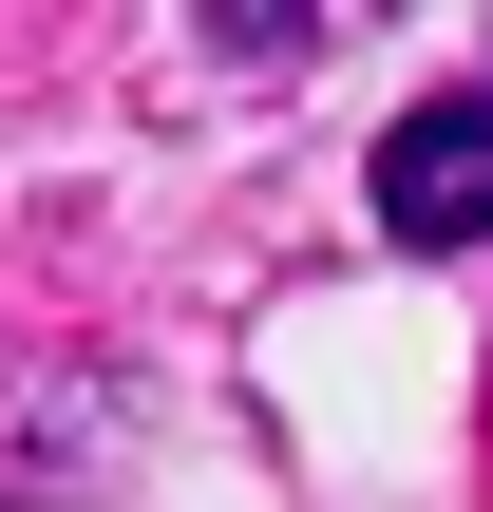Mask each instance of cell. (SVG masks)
<instances>
[{
  "label": "cell",
  "instance_id": "obj_1",
  "mask_svg": "<svg viewBox=\"0 0 493 512\" xmlns=\"http://www.w3.org/2000/svg\"><path fill=\"white\" fill-rule=\"evenodd\" d=\"M380 228L399 247H493V95H418L380 133Z\"/></svg>",
  "mask_w": 493,
  "mask_h": 512
}]
</instances>
